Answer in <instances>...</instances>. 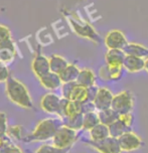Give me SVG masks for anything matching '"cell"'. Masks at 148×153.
<instances>
[{
	"mask_svg": "<svg viewBox=\"0 0 148 153\" xmlns=\"http://www.w3.org/2000/svg\"><path fill=\"white\" fill-rule=\"evenodd\" d=\"M108 70H109V75H110V81H115V82L121 80L125 71L123 65H120V67H111V65H108Z\"/></svg>",
	"mask_w": 148,
	"mask_h": 153,
	"instance_id": "cell-28",
	"label": "cell"
},
{
	"mask_svg": "<svg viewBox=\"0 0 148 153\" xmlns=\"http://www.w3.org/2000/svg\"><path fill=\"white\" fill-rule=\"evenodd\" d=\"M71 149H62L51 144H42L35 150L34 153H68Z\"/></svg>",
	"mask_w": 148,
	"mask_h": 153,
	"instance_id": "cell-27",
	"label": "cell"
},
{
	"mask_svg": "<svg viewBox=\"0 0 148 153\" xmlns=\"http://www.w3.org/2000/svg\"><path fill=\"white\" fill-rule=\"evenodd\" d=\"M11 31L4 24H0V43L11 38Z\"/></svg>",
	"mask_w": 148,
	"mask_h": 153,
	"instance_id": "cell-32",
	"label": "cell"
},
{
	"mask_svg": "<svg viewBox=\"0 0 148 153\" xmlns=\"http://www.w3.org/2000/svg\"><path fill=\"white\" fill-rule=\"evenodd\" d=\"M99 78L104 82L110 81V75H109V70H108V65H107L100 68V70H99Z\"/></svg>",
	"mask_w": 148,
	"mask_h": 153,
	"instance_id": "cell-33",
	"label": "cell"
},
{
	"mask_svg": "<svg viewBox=\"0 0 148 153\" xmlns=\"http://www.w3.org/2000/svg\"><path fill=\"white\" fill-rule=\"evenodd\" d=\"M68 19V23L70 25L73 27V30L76 32L79 36L88 38V39H91L93 42H100V37H99L98 33L96 32L94 27L87 22H85L82 19L74 17L73 15H71Z\"/></svg>",
	"mask_w": 148,
	"mask_h": 153,
	"instance_id": "cell-6",
	"label": "cell"
},
{
	"mask_svg": "<svg viewBox=\"0 0 148 153\" xmlns=\"http://www.w3.org/2000/svg\"><path fill=\"white\" fill-rule=\"evenodd\" d=\"M79 139H80L79 131L62 125L54 136V138L51 139V143L62 149H72L73 145Z\"/></svg>",
	"mask_w": 148,
	"mask_h": 153,
	"instance_id": "cell-3",
	"label": "cell"
},
{
	"mask_svg": "<svg viewBox=\"0 0 148 153\" xmlns=\"http://www.w3.org/2000/svg\"><path fill=\"white\" fill-rule=\"evenodd\" d=\"M62 98L56 93H48L40 100V108L43 112L57 116L61 107Z\"/></svg>",
	"mask_w": 148,
	"mask_h": 153,
	"instance_id": "cell-9",
	"label": "cell"
},
{
	"mask_svg": "<svg viewBox=\"0 0 148 153\" xmlns=\"http://www.w3.org/2000/svg\"><path fill=\"white\" fill-rule=\"evenodd\" d=\"M8 140H10V138L8 137V136H1L0 135V149L5 145V143H6Z\"/></svg>",
	"mask_w": 148,
	"mask_h": 153,
	"instance_id": "cell-34",
	"label": "cell"
},
{
	"mask_svg": "<svg viewBox=\"0 0 148 153\" xmlns=\"http://www.w3.org/2000/svg\"><path fill=\"white\" fill-rule=\"evenodd\" d=\"M8 124H7V116L4 112L0 111V135L7 136Z\"/></svg>",
	"mask_w": 148,
	"mask_h": 153,
	"instance_id": "cell-30",
	"label": "cell"
},
{
	"mask_svg": "<svg viewBox=\"0 0 148 153\" xmlns=\"http://www.w3.org/2000/svg\"><path fill=\"white\" fill-rule=\"evenodd\" d=\"M81 69L76 64H70L65 68V70L59 74L62 83H70V82H76L78 76L80 74Z\"/></svg>",
	"mask_w": 148,
	"mask_h": 153,
	"instance_id": "cell-21",
	"label": "cell"
},
{
	"mask_svg": "<svg viewBox=\"0 0 148 153\" xmlns=\"http://www.w3.org/2000/svg\"><path fill=\"white\" fill-rule=\"evenodd\" d=\"M82 142L87 146L91 147L99 153H122V149L120 147L118 138L109 136L104 140L101 141H93L91 139L83 138Z\"/></svg>",
	"mask_w": 148,
	"mask_h": 153,
	"instance_id": "cell-5",
	"label": "cell"
},
{
	"mask_svg": "<svg viewBox=\"0 0 148 153\" xmlns=\"http://www.w3.org/2000/svg\"><path fill=\"white\" fill-rule=\"evenodd\" d=\"M108 127H109V131H110V136L115 138H119L124 133L132 130V127L129 126L127 123H125L120 117Z\"/></svg>",
	"mask_w": 148,
	"mask_h": 153,
	"instance_id": "cell-19",
	"label": "cell"
},
{
	"mask_svg": "<svg viewBox=\"0 0 148 153\" xmlns=\"http://www.w3.org/2000/svg\"><path fill=\"white\" fill-rule=\"evenodd\" d=\"M134 104H135V98L133 93L129 90H124L114 95L111 108L114 109L119 115H121L132 112Z\"/></svg>",
	"mask_w": 148,
	"mask_h": 153,
	"instance_id": "cell-4",
	"label": "cell"
},
{
	"mask_svg": "<svg viewBox=\"0 0 148 153\" xmlns=\"http://www.w3.org/2000/svg\"><path fill=\"white\" fill-rule=\"evenodd\" d=\"M71 101H75V102L79 103H85L88 102L89 100V91H88L87 87H84L82 85L78 84L76 82L74 85L71 94L68 96V99Z\"/></svg>",
	"mask_w": 148,
	"mask_h": 153,
	"instance_id": "cell-16",
	"label": "cell"
},
{
	"mask_svg": "<svg viewBox=\"0 0 148 153\" xmlns=\"http://www.w3.org/2000/svg\"><path fill=\"white\" fill-rule=\"evenodd\" d=\"M114 94L112 93L110 89L107 87H100L98 90L97 96L94 99V104L97 111L106 110L112 107V102H113Z\"/></svg>",
	"mask_w": 148,
	"mask_h": 153,
	"instance_id": "cell-11",
	"label": "cell"
},
{
	"mask_svg": "<svg viewBox=\"0 0 148 153\" xmlns=\"http://www.w3.org/2000/svg\"><path fill=\"white\" fill-rule=\"evenodd\" d=\"M83 120H84V114L80 113L73 117H70V118L62 119V121H64V125H65V126L72 128V129L76 131H81L83 130Z\"/></svg>",
	"mask_w": 148,
	"mask_h": 153,
	"instance_id": "cell-25",
	"label": "cell"
},
{
	"mask_svg": "<svg viewBox=\"0 0 148 153\" xmlns=\"http://www.w3.org/2000/svg\"><path fill=\"white\" fill-rule=\"evenodd\" d=\"M17 56V48L13 38L0 43V61L5 65H9L14 61Z\"/></svg>",
	"mask_w": 148,
	"mask_h": 153,
	"instance_id": "cell-12",
	"label": "cell"
},
{
	"mask_svg": "<svg viewBox=\"0 0 148 153\" xmlns=\"http://www.w3.org/2000/svg\"><path fill=\"white\" fill-rule=\"evenodd\" d=\"M128 40L125 33L119 29H112L105 35L104 43L107 50H123Z\"/></svg>",
	"mask_w": 148,
	"mask_h": 153,
	"instance_id": "cell-8",
	"label": "cell"
},
{
	"mask_svg": "<svg viewBox=\"0 0 148 153\" xmlns=\"http://www.w3.org/2000/svg\"><path fill=\"white\" fill-rule=\"evenodd\" d=\"M88 133H89V138L93 141H101L110 136L109 127L105 124H102V123H99L98 125H96Z\"/></svg>",
	"mask_w": 148,
	"mask_h": 153,
	"instance_id": "cell-20",
	"label": "cell"
},
{
	"mask_svg": "<svg viewBox=\"0 0 148 153\" xmlns=\"http://www.w3.org/2000/svg\"><path fill=\"white\" fill-rule=\"evenodd\" d=\"M68 65V62L67 61V59H65L59 54H51L49 56V67H51V72L59 75Z\"/></svg>",
	"mask_w": 148,
	"mask_h": 153,
	"instance_id": "cell-22",
	"label": "cell"
},
{
	"mask_svg": "<svg viewBox=\"0 0 148 153\" xmlns=\"http://www.w3.org/2000/svg\"><path fill=\"white\" fill-rule=\"evenodd\" d=\"M126 54L123 50H108L105 54V64L111 67L123 65Z\"/></svg>",
	"mask_w": 148,
	"mask_h": 153,
	"instance_id": "cell-15",
	"label": "cell"
},
{
	"mask_svg": "<svg viewBox=\"0 0 148 153\" xmlns=\"http://www.w3.org/2000/svg\"><path fill=\"white\" fill-rule=\"evenodd\" d=\"M5 94L10 102L18 107L25 110H32L34 108L28 89L22 82L14 76H10L5 83Z\"/></svg>",
	"mask_w": 148,
	"mask_h": 153,
	"instance_id": "cell-1",
	"label": "cell"
},
{
	"mask_svg": "<svg viewBox=\"0 0 148 153\" xmlns=\"http://www.w3.org/2000/svg\"><path fill=\"white\" fill-rule=\"evenodd\" d=\"M31 70L37 79L51 72L49 57H46L42 51H37L31 62Z\"/></svg>",
	"mask_w": 148,
	"mask_h": 153,
	"instance_id": "cell-10",
	"label": "cell"
},
{
	"mask_svg": "<svg viewBox=\"0 0 148 153\" xmlns=\"http://www.w3.org/2000/svg\"><path fill=\"white\" fill-rule=\"evenodd\" d=\"M125 54H129V56H135L142 57V59H146L148 57V48L141 43L138 42H127L125 48H123Z\"/></svg>",
	"mask_w": 148,
	"mask_h": 153,
	"instance_id": "cell-17",
	"label": "cell"
},
{
	"mask_svg": "<svg viewBox=\"0 0 148 153\" xmlns=\"http://www.w3.org/2000/svg\"><path fill=\"white\" fill-rule=\"evenodd\" d=\"M77 83L82 85L84 87H92L96 85V82H97V76H96V74L94 73V71L89 69V68H84V69H81L80 74L78 76V79H77Z\"/></svg>",
	"mask_w": 148,
	"mask_h": 153,
	"instance_id": "cell-18",
	"label": "cell"
},
{
	"mask_svg": "<svg viewBox=\"0 0 148 153\" xmlns=\"http://www.w3.org/2000/svg\"><path fill=\"white\" fill-rule=\"evenodd\" d=\"M98 115H99V119H100V123L105 124L107 126H110L112 123L115 122L119 118V114L112 108L106 109V110H102V111H98Z\"/></svg>",
	"mask_w": 148,
	"mask_h": 153,
	"instance_id": "cell-24",
	"label": "cell"
},
{
	"mask_svg": "<svg viewBox=\"0 0 148 153\" xmlns=\"http://www.w3.org/2000/svg\"><path fill=\"white\" fill-rule=\"evenodd\" d=\"M144 67H145V59L126 54L124 62H123V68H124L126 72L130 74L140 73L142 71H144Z\"/></svg>",
	"mask_w": 148,
	"mask_h": 153,
	"instance_id": "cell-13",
	"label": "cell"
},
{
	"mask_svg": "<svg viewBox=\"0 0 148 153\" xmlns=\"http://www.w3.org/2000/svg\"><path fill=\"white\" fill-rule=\"evenodd\" d=\"M62 125H64V121L59 116L42 119V121L37 123V125L30 134L24 136L22 141L25 143H30V142H43L51 140Z\"/></svg>",
	"mask_w": 148,
	"mask_h": 153,
	"instance_id": "cell-2",
	"label": "cell"
},
{
	"mask_svg": "<svg viewBox=\"0 0 148 153\" xmlns=\"http://www.w3.org/2000/svg\"><path fill=\"white\" fill-rule=\"evenodd\" d=\"M144 71L148 74V57L145 59V67H144Z\"/></svg>",
	"mask_w": 148,
	"mask_h": 153,
	"instance_id": "cell-35",
	"label": "cell"
},
{
	"mask_svg": "<svg viewBox=\"0 0 148 153\" xmlns=\"http://www.w3.org/2000/svg\"><path fill=\"white\" fill-rule=\"evenodd\" d=\"M0 153H24L22 149L13 142V140H8L5 145L0 149Z\"/></svg>",
	"mask_w": 148,
	"mask_h": 153,
	"instance_id": "cell-29",
	"label": "cell"
},
{
	"mask_svg": "<svg viewBox=\"0 0 148 153\" xmlns=\"http://www.w3.org/2000/svg\"><path fill=\"white\" fill-rule=\"evenodd\" d=\"M38 81L43 88L48 91H56V90L61 88L64 84L59 74H56L51 71L38 79Z\"/></svg>",
	"mask_w": 148,
	"mask_h": 153,
	"instance_id": "cell-14",
	"label": "cell"
},
{
	"mask_svg": "<svg viewBox=\"0 0 148 153\" xmlns=\"http://www.w3.org/2000/svg\"><path fill=\"white\" fill-rule=\"evenodd\" d=\"M100 123V119H99L98 111L88 112V113L84 114V120H83V131L89 132L92 128H94L96 125Z\"/></svg>",
	"mask_w": 148,
	"mask_h": 153,
	"instance_id": "cell-23",
	"label": "cell"
},
{
	"mask_svg": "<svg viewBox=\"0 0 148 153\" xmlns=\"http://www.w3.org/2000/svg\"><path fill=\"white\" fill-rule=\"evenodd\" d=\"M7 136L11 140L21 141L23 140V128L20 125H13V126H9L7 130Z\"/></svg>",
	"mask_w": 148,
	"mask_h": 153,
	"instance_id": "cell-26",
	"label": "cell"
},
{
	"mask_svg": "<svg viewBox=\"0 0 148 153\" xmlns=\"http://www.w3.org/2000/svg\"><path fill=\"white\" fill-rule=\"evenodd\" d=\"M120 147L123 152H132L140 149L143 146V140L134 131H128L118 138Z\"/></svg>",
	"mask_w": 148,
	"mask_h": 153,
	"instance_id": "cell-7",
	"label": "cell"
},
{
	"mask_svg": "<svg viewBox=\"0 0 148 153\" xmlns=\"http://www.w3.org/2000/svg\"><path fill=\"white\" fill-rule=\"evenodd\" d=\"M10 72L8 70L7 65L0 61V83H6V81L10 78Z\"/></svg>",
	"mask_w": 148,
	"mask_h": 153,
	"instance_id": "cell-31",
	"label": "cell"
}]
</instances>
